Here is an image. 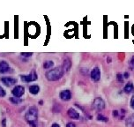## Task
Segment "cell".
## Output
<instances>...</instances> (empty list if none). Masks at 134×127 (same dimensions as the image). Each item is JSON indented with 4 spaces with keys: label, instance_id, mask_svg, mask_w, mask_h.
<instances>
[{
    "label": "cell",
    "instance_id": "1",
    "mask_svg": "<svg viewBox=\"0 0 134 127\" xmlns=\"http://www.w3.org/2000/svg\"><path fill=\"white\" fill-rule=\"evenodd\" d=\"M25 119L27 124L32 127H37L38 109L36 107H31L25 114Z\"/></svg>",
    "mask_w": 134,
    "mask_h": 127
},
{
    "label": "cell",
    "instance_id": "2",
    "mask_svg": "<svg viewBox=\"0 0 134 127\" xmlns=\"http://www.w3.org/2000/svg\"><path fill=\"white\" fill-rule=\"evenodd\" d=\"M64 71L62 66H58V67H55L53 69H50L49 71H48L45 76H46V79L49 81H57L64 76Z\"/></svg>",
    "mask_w": 134,
    "mask_h": 127
},
{
    "label": "cell",
    "instance_id": "3",
    "mask_svg": "<svg viewBox=\"0 0 134 127\" xmlns=\"http://www.w3.org/2000/svg\"><path fill=\"white\" fill-rule=\"evenodd\" d=\"M92 107H93V109L96 111H103L106 107V104H105V102L103 101V99L100 97H97L95 98L93 102V104H92Z\"/></svg>",
    "mask_w": 134,
    "mask_h": 127
},
{
    "label": "cell",
    "instance_id": "4",
    "mask_svg": "<svg viewBox=\"0 0 134 127\" xmlns=\"http://www.w3.org/2000/svg\"><path fill=\"white\" fill-rule=\"evenodd\" d=\"M38 78L37 73H35V71H32L29 74H27V75H20V79L23 82L26 83H29L32 82V81L36 80Z\"/></svg>",
    "mask_w": 134,
    "mask_h": 127
},
{
    "label": "cell",
    "instance_id": "5",
    "mask_svg": "<svg viewBox=\"0 0 134 127\" xmlns=\"http://www.w3.org/2000/svg\"><path fill=\"white\" fill-rule=\"evenodd\" d=\"M12 94H13V97L20 98L25 94V87L23 86H15L13 89L12 90Z\"/></svg>",
    "mask_w": 134,
    "mask_h": 127
},
{
    "label": "cell",
    "instance_id": "6",
    "mask_svg": "<svg viewBox=\"0 0 134 127\" xmlns=\"http://www.w3.org/2000/svg\"><path fill=\"white\" fill-rule=\"evenodd\" d=\"M1 82L5 85L6 87H11V86H13L18 82V80L15 78H13V77H3L0 79Z\"/></svg>",
    "mask_w": 134,
    "mask_h": 127
},
{
    "label": "cell",
    "instance_id": "7",
    "mask_svg": "<svg viewBox=\"0 0 134 127\" xmlns=\"http://www.w3.org/2000/svg\"><path fill=\"white\" fill-rule=\"evenodd\" d=\"M90 77L94 82H98L100 80V71L98 67H94L90 73Z\"/></svg>",
    "mask_w": 134,
    "mask_h": 127
},
{
    "label": "cell",
    "instance_id": "8",
    "mask_svg": "<svg viewBox=\"0 0 134 127\" xmlns=\"http://www.w3.org/2000/svg\"><path fill=\"white\" fill-rule=\"evenodd\" d=\"M10 71H13V69L10 68L8 62H6L4 60L0 61V73L4 74V73H10Z\"/></svg>",
    "mask_w": 134,
    "mask_h": 127
},
{
    "label": "cell",
    "instance_id": "9",
    "mask_svg": "<svg viewBox=\"0 0 134 127\" xmlns=\"http://www.w3.org/2000/svg\"><path fill=\"white\" fill-rule=\"evenodd\" d=\"M59 96H60V99L64 102H69L71 99V93L70 90H63L60 92Z\"/></svg>",
    "mask_w": 134,
    "mask_h": 127
},
{
    "label": "cell",
    "instance_id": "10",
    "mask_svg": "<svg viewBox=\"0 0 134 127\" xmlns=\"http://www.w3.org/2000/svg\"><path fill=\"white\" fill-rule=\"evenodd\" d=\"M67 115L68 117L71 119H74V120H77V119L80 118V113L76 111L74 108H71L67 111Z\"/></svg>",
    "mask_w": 134,
    "mask_h": 127
},
{
    "label": "cell",
    "instance_id": "11",
    "mask_svg": "<svg viewBox=\"0 0 134 127\" xmlns=\"http://www.w3.org/2000/svg\"><path fill=\"white\" fill-rule=\"evenodd\" d=\"M62 67H63L64 71H70V69H71V59L69 58V57H66V58H64Z\"/></svg>",
    "mask_w": 134,
    "mask_h": 127
},
{
    "label": "cell",
    "instance_id": "12",
    "mask_svg": "<svg viewBox=\"0 0 134 127\" xmlns=\"http://www.w3.org/2000/svg\"><path fill=\"white\" fill-rule=\"evenodd\" d=\"M133 90H134V86L132 82H128L124 87V92L127 93V94H130V93L133 92Z\"/></svg>",
    "mask_w": 134,
    "mask_h": 127
},
{
    "label": "cell",
    "instance_id": "13",
    "mask_svg": "<svg viewBox=\"0 0 134 127\" xmlns=\"http://www.w3.org/2000/svg\"><path fill=\"white\" fill-rule=\"evenodd\" d=\"M29 92L32 95H37L40 92V87L38 85H31L29 87Z\"/></svg>",
    "mask_w": 134,
    "mask_h": 127
},
{
    "label": "cell",
    "instance_id": "14",
    "mask_svg": "<svg viewBox=\"0 0 134 127\" xmlns=\"http://www.w3.org/2000/svg\"><path fill=\"white\" fill-rule=\"evenodd\" d=\"M125 125L126 127H134V114H132L126 119Z\"/></svg>",
    "mask_w": 134,
    "mask_h": 127
},
{
    "label": "cell",
    "instance_id": "15",
    "mask_svg": "<svg viewBox=\"0 0 134 127\" xmlns=\"http://www.w3.org/2000/svg\"><path fill=\"white\" fill-rule=\"evenodd\" d=\"M9 101H10V102H12L13 104H20L21 102H22V100L20 99V98H17V97H10L9 98Z\"/></svg>",
    "mask_w": 134,
    "mask_h": 127
},
{
    "label": "cell",
    "instance_id": "16",
    "mask_svg": "<svg viewBox=\"0 0 134 127\" xmlns=\"http://www.w3.org/2000/svg\"><path fill=\"white\" fill-rule=\"evenodd\" d=\"M53 66H54V62L53 61L48 60V61H45L43 63V68L44 69H49Z\"/></svg>",
    "mask_w": 134,
    "mask_h": 127
},
{
    "label": "cell",
    "instance_id": "17",
    "mask_svg": "<svg viewBox=\"0 0 134 127\" xmlns=\"http://www.w3.org/2000/svg\"><path fill=\"white\" fill-rule=\"evenodd\" d=\"M97 120L100 121V122H104V123H106V122L109 121V118H108L107 117L103 116L102 114H98L97 116Z\"/></svg>",
    "mask_w": 134,
    "mask_h": 127
},
{
    "label": "cell",
    "instance_id": "18",
    "mask_svg": "<svg viewBox=\"0 0 134 127\" xmlns=\"http://www.w3.org/2000/svg\"><path fill=\"white\" fill-rule=\"evenodd\" d=\"M116 80H117V81H118V82L123 83L124 82V75L122 73H117L116 74Z\"/></svg>",
    "mask_w": 134,
    "mask_h": 127
},
{
    "label": "cell",
    "instance_id": "19",
    "mask_svg": "<svg viewBox=\"0 0 134 127\" xmlns=\"http://www.w3.org/2000/svg\"><path fill=\"white\" fill-rule=\"evenodd\" d=\"M119 112H120V113H119V117H118V118L120 119V120H122V119H123L124 117V116H125L126 111H125V109H122L119 111Z\"/></svg>",
    "mask_w": 134,
    "mask_h": 127
},
{
    "label": "cell",
    "instance_id": "20",
    "mask_svg": "<svg viewBox=\"0 0 134 127\" xmlns=\"http://www.w3.org/2000/svg\"><path fill=\"white\" fill-rule=\"evenodd\" d=\"M129 66H130L131 70H133L134 69V56L131 57V58L129 61Z\"/></svg>",
    "mask_w": 134,
    "mask_h": 127
},
{
    "label": "cell",
    "instance_id": "21",
    "mask_svg": "<svg viewBox=\"0 0 134 127\" xmlns=\"http://www.w3.org/2000/svg\"><path fill=\"white\" fill-rule=\"evenodd\" d=\"M20 55L23 57H30L33 56V53L32 52H21Z\"/></svg>",
    "mask_w": 134,
    "mask_h": 127
},
{
    "label": "cell",
    "instance_id": "22",
    "mask_svg": "<svg viewBox=\"0 0 134 127\" xmlns=\"http://www.w3.org/2000/svg\"><path fill=\"white\" fill-rule=\"evenodd\" d=\"M5 95H6L5 90H4V88L0 86V97H4L5 96Z\"/></svg>",
    "mask_w": 134,
    "mask_h": 127
},
{
    "label": "cell",
    "instance_id": "23",
    "mask_svg": "<svg viewBox=\"0 0 134 127\" xmlns=\"http://www.w3.org/2000/svg\"><path fill=\"white\" fill-rule=\"evenodd\" d=\"M112 115H113V117H115V118L119 117V111H113V112H112Z\"/></svg>",
    "mask_w": 134,
    "mask_h": 127
},
{
    "label": "cell",
    "instance_id": "24",
    "mask_svg": "<svg viewBox=\"0 0 134 127\" xmlns=\"http://www.w3.org/2000/svg\"><path fill=\"white\" fill-rule=\"evenodd\" d=\"M130 106L131 109H134V95L132 97H131V102H130Z\"/></svg>",
    "mask_w": 134,
    "mask_h": 127
},
{
    "label": "cell",
    "instance_id": "25",
    "mask_svg": "<svg viewBox=\"0 0 134 127\" xmlns=\"http://www.w3.org/2000/svg\"><path fill=\"white\" fill-rule=\"evenodd\" d=\"M66 127H77V125L74 123H72V122H69V123L66 124Z\"/></svg>",
    "mask_w": 134,
    "mask_h": 127
},
{
    "label": "cell",
    "instance_id": "26",
    "mask_svg": "<svg viewBox=\"0 0 134 127\" xmlns=\"http://www.w3.org/2000/svg\"><path fill=\"white\" fill-rule=\"evenodd\" d=\"M2 127H6V118H3L2 119Z\"/></svg>",
    "mask_w": 134,
    "mask_h": 127
},
{
    "label": "cell",
    "instance_id": "27",
    "mask_svg": "<svg viewBox=\"0 0 134 127\" xmlns=\"http://www.w3.org/2000/svg\"><path fill=\"white\" fill-rule=\"evenodd\" d=\"M123 75H124V79H128L129 76H130V75H129V73H127V71H125V73H124Z\"/></svg>",
    "mask_w": 134,
    "mask_h": 127
},
{
    "label": "cell",
    "instance_id": "28",
    "mask_svg": "<svg viewBox=\"0 0 134 127\" xmlns=\"http://www.w3.org/2000/svg\"><path fill=\"white\" fill-rule=\"evenodd\" d=\"M51 127H60V125H59L58 124H56V123H55V124H52V125H51Z\"/></svg>",
    "mask_w": 134,
    "mask_h": 127
},
{
    "label": "cell",
    "instance_id": "29",
    "mask_svg": "<svg viewBox=\"0 0 134 127\" xmlns=\"http://www.w3.org/2000/svg\"><path fill=\"white\" fill-rule=\"evenodd\" d=\"M112 61V59H111V57H108V58H107V62L108 63H110V62Z\"/></svg>",
    "mask_w": 134,
    "mask_h": 127
},
{
    "label": "cell",
    "instance_id": "30",
    "mask_svg": "<svg viewBox=\"0 0 134 127\" xmlns=\"http://www.w3.org/2000/svg\"><path fill=\"white\" fill-rule=\"evenodd\" d=\"M42 103H43V102H42V101L41 100L40 102H39V104H40V105H42Z\"/></svg>",
    "mask_w": 134,
    "mask_h": 127
}]
</instances>
